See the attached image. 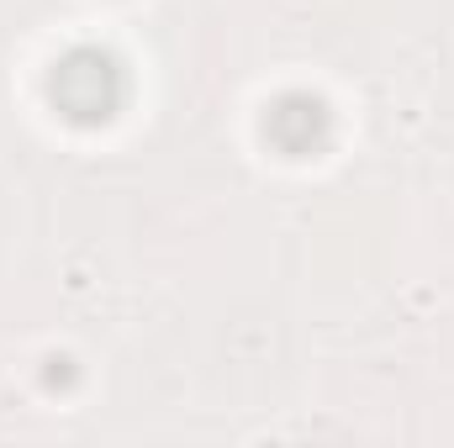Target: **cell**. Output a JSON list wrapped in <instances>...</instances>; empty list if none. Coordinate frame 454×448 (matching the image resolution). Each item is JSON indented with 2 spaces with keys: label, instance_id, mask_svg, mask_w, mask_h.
<instances>
[{
  "label": "cell",
  "instance_id": "6da1fadb",
  "mask_svg": "<svg viewBox=\"0 0 454 448\" xmlns=\"http://www.w3.org/2000/svg\"><path fill=\"white\" fill-rule=\"evenodd\" d=\"M48 96L64 121L74 127H101L121 112L127 101V74L106 48H69L59 64H53V80H48Z\"/></svg>",
  "mask_w": 454,
  "mask_h": 448
},
{
  "label": "cell",
  "instance_id": "7a4b0ae2",
  "mask_svg": "<svg viewBox=\"0 0 454 448\" xmlns=\"http://www.w3.org/2000/svg\"><path fill=\"white\" fill-rule=\"evenodd\" d=\"M264 137H270L286 158H307V153H317V148L328 143V106H323L317 96H307V90H291V96H280V101L270 106Z\"/></svg>",
  "mask_w": 454,
  "mask_h": 448
}]
</instances>
